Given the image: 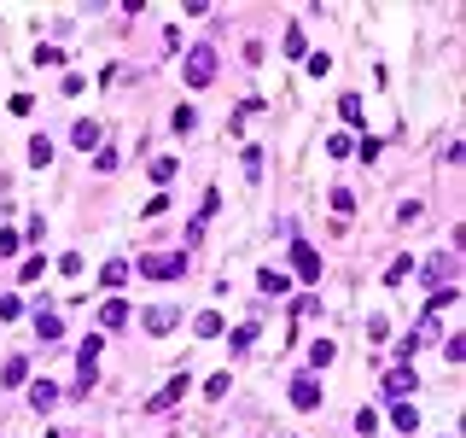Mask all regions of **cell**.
I'll return each mask as SVG.
<instances>
[{"instance_id": "6da1fadb", "label": "cell", "mask_w": 466, "mask_h": 438, "mask_svg": "<svg viewBox=\"0 0 466 438\" xmlns=\"http://www.w3.org/2000/svg\"><path fill=\"white\" fill-rule=\"evenodd\" d=\"M210 76H216V53L198 41L193 53H187V82H193V88H210Z\"/></svg>"}, {"instance_id": "7a4b0ae2", "label": "cell", "mask_w": 466, "mask_h": 438, "mask_svg": "<svg viewBox=\"0 0 466 438\" xmlns=\"http://www.w3.org/2000/svg\"><path fill=\"white\" fill-rule=\"evenodd\" d=\"M292 269H297V281H321V257H315L303 240L292 246Z\"/></svg>"}, {"instance_id": "2e32d148", "label": "cell", "mask_w": 466, "mask_h": 438, "mask_svg": "<svg viewBox=\"0 0 466 438\" xmlns=\"http://www.w3.org/2000/svg\"><path fill=\"white\" fill-rule=\"evenodd\" d=\"M309 363H315V368H332V363H338V351L321 339V345H309Z\"/></svg>"}, {"instance_id": "30bf717a", "label": "cell", "mask_w": 466, "mask_h": 438, "mask_svg": "<svg viewBox=\"0 0 466 438\" xmlns=\"http://www.w3.org/2000/svg\"><path fill=\"white\" fill-rule=\"evenodd\" d=\"M29 164H36V170H47V164H53V140H47V135H36V140H29Z\"/></svg>"}, {"instance_id": "3957f363", "label": "cell", "mask_w": 466, "mask_h": 438, "mask_svg": "<svg viewBox=\"0 0 466 438\" xmlns=\"http://www.w3.org/2000/svg\"><path fill=\"white\" fill-rule=\"evenodd\" d=\"M146 275H152V281H175V275L181 269H187V257H146V263H140Z\"/></svg>"}, {"instance_id": "7c38bea8", "label": "cell", "mask_w": 466, "mask_h": 438, "mask_svg": "<svg viewBox=\"0 0 466 438\" xmlns=\"http://www.w3.org/2000/svg\"><path fill=\"white\" fill-rule=\"evenodd\" d=\"M391 421H396L403 432H414V427H420V409H414V403H396V409H391Z\"/></svg>"}, {"instance_id": "e0dca14e", "label": "cell", "mask_w": 466, "mask_h": 438, "mask_svg": "<svg viewBox=\"0 0 466 438\" xmlns=\"http://www.w3.org/2000/svg\"><path fill=\"white\" fill-rule=\"evenodd\" d=\"M251 339H257V321H245V328L233 333V356H245V351H251Z\"/></svg>"}, {"instance_id": "52a82bcc", "label": "cell", "mask_w": 466, "mask_h": 438, "mask_svg": "<svg viewBox=\"0 0 466 438\" xmlns=\"http://www.w3.org/2000/svg\"><path fill=\"white\" fill-rule=\"evenodd\" d=\"M99 135H105V129H99L93 117H82V123L70 129V140H76V146H88V152H93V146H99Z\"/></svg>"}, {"instance_id": "4fadbf2b", "label": "cell", "mask_w": 466, "mask_h": 438, "mask_svg": "<svg viewBox=\"0 0 466 438\" xmlns=\"http://www.w3.org/2000/svg\"><path fill=\"white\" fill-rule=\"evenodd\" d=\"M36 333H41V339H59V333H64V321H59V310H41V321H36Z\"/></svg>"}, {"instance_id": "8992f818", "label": "cell", "mask_w": 466, "mask_h": 438, "mask_svg": "<svg viewBox=\"0 0 466 438\" xmlns=\"http://www.w3.org/2000/svg\"><path fill=\"white\" fill-rule=\"evenodd\" d=\"M123 321H128V304L123 298H105V304H99V328H123Z\"/></svg>"}, {"instance_id": "ba28073f", "label": "cell", "mask_w": 466, "mask_h": 438, "mask_svg": "<svg viewBox=\"0 0 466 438\" xmlns=\"http://www.w3.org/2000/svg\"><path fill=\"white\" fill-rule=\"evenodd\" d=\"M181 392H187V374H175V380H170V386H163V392H158L152 403H146V409H170V403H175Z\"/></svg>"}, {"instance_id": "ffe728a7", "label": "cell", "mask_w": 466, "mask_h": 438, "mask_svg": "<svg viewBox=\"0 0 466 438\" xmlns=\"http://www.w3.org/2000/svg\"><path fill=\"white\" fill-rule=\"evenodd\" d=\"M227 386H233V374H210V386H204V397L216 403V397H227Z\"/></svg>"}, {"instance_id": "277c9868", "label": "cell", "mask_w": 466, "mask_h": 438, "mask_svg": "<svg viewBox=\"0 0 466 438\" xmlns=\"http://www.w3.org/2000/svg\"><path fill=\"white\" fill-rule=\"evenodd\" d=\"M292 403H297V409H315V403H321V392H315V380H309V374H297V380H292Z\"/></svg>"}, {"instance_id": "9a60e30c", "label": "cell", "mask_w": 466, "mask_h": 438, "mask_svg": "<svg viewBox=\"0 0 466 438\" xmlns=\"http://www.w3.org/2000/svg\"><path fill=\"white\" fill-rule=\"evenodd\" d=\"M146 328H152V333H170L175 328V310H146Z\"/></svg>"}, {"instance_id": "5bb4252c", "label": "cell", "mask_w": 466, "mask_h": 438, "mask_svg": "<svg viewBox=\"0 0 466 438\" xmlns=\"http://www.w3.org/2000/svg\"><path fill=\"white\" fill-rule=\"evenodd\" d=\"M257 286L274 298V292H286V275H280V269H262V275H257Z\"/></svg>"}, {"instance_id": "7402d4cb", "label": "cell", "mask_w": 466, "mask_h": 438, "mask_svg": "<svg viewBox=\"0 0 466 438\" xmlns=\"http://www.w3.org/2000/svg\"><path fill=\"white\" fill-rule=\"evenodd\" d=\"M198 333H204V339H216V333H222V316H216V310H204V316H198Z\"/></svg>"}, {"instance_id": "9c48e42d", "label": "cell", "mask_w": 466, "mask_h": 438, "mask_svg": "<svg viewBox=\"0 0 466 438\" xmlns=\"http://www.w3.org/2000/svg\"><path fill=\"white\" fill-rule=\"evenodd\" d=\"M29 403H36V409H53V403H59V386L53 380H36V386H29Z\"/></svg>"}, {"instance_id": "5b68a950", "label": "cell", "mask_w": 466, "mask_h": 438, "mask_svg": "<svg viewBox=\"0 0 466 438\" xmlns=\"http://www.w3.org/2000/svg\"><path fill=\"white\" fill-rule=\"evenodd\" d=\"M414 392V368H391L385 374V397H408Z\"/></svg>"}, {"instance_id": "d4e9b609", "label": "cell", "mask_w": 466, "mask_h": 438, "mask_svg": "<svg viewBox=\"0 0 466 438\" xmlns=\"http://www.w3.org/2000/svg\"><path fill=\"white\" fill-rule=\"evenodd\" d=\"M12 251H18V234H12V228H0V257H12Z\"/></svg>"}, {"instance_id": "d6986e66", "label": "cell", "mask_w": 466, "mask_h": 438, "mask_svg": "<svg viewBox=\"0 0 466 438\" xmlns=\"http://www.w3.org/2000/svg\"><path fill=\"white\" fill-rule=\"evenodd\" d=\"M36 64H64V47H53V41H41V47H36Z\"/></svg>"}, {"instance_id": "cb8c5ba5", "label": "cell", "mask_w": 466, "mask_h": 438, "mask_svg": "<svg viewBox=\"0 0 466 438\" xmlns=\"http://www.w3.org/2000/svg\"><path fill=\"white\" fill-rule=\"evenodd\" d=\"M152 182H158V187L175 182V164H170V158H158V164H152Z\"/></svg>"}, {"instance_id": "8fae6325", "label": "cell", "mask_w": 466, "mask_h": 438, "mask_svg": "<svg viewBox=\"0 0 466 438\" xmlns=\"http://www.w3.org/2000/svg\"><path fill=\"white\" fill-rule=\"evenodd\" d=\"M0 380H6V386H24L29 380V363H24V356H12V363L0 368Z\"/></svg>"}, {"instance_id": "44dd1931", "label": "cell", "mask_w": 466, "mask_h": 438, "mask_svg": "<svg viewBox=\"0 0 466 438\" xmlns=\"http://www.w3.org/2000/svg\"><path fill=\"white\" fill-rule=\"evenodd\" d=\"M338 117H344V123L361 117V100H356V94H344V100H338Z\"/></svg>"}, {"instance_id": "ac0fdd59", "label": "cell", "mask_w": 466, "mask_h": 438, "mask_svg": "<svg viewBox=\"0 0 466 438\" xmlns=\"http://www.w3.org/2000/svg\"><path fill=\"white\" fill-rule=\"evenodd\" d=\"M99 281H105V286H123L128 281V263H105V269H99Z\"/></svg>"}, {"instance_id": "603a6c76", "label": "cell", "mask_w": 466, "mask_h": 438, "mask_svg": "<svg viewBox=\"0 0 466 438\" xmlns=\"http://www.w3.org/2000/svg\"><path fill=\"white\" fill-rule=\"evenodd\" d=\"M175 129H181V135H193V129H198V117H193V105H181V111H175Z\"/></svg>"}]
</instances>
